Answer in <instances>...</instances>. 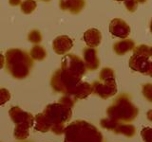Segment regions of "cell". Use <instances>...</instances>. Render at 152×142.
<instances>
[{
	"label": "cell",
	"instance_id": "1",
	"mask_svg": "<svg viewBox=\"0 0 152 142\" xmlns=\"http://www.w3.org/2000/svg\"><path fill=\"white\" fill-rule=\"evenodd\" d=\"M32 66V60L25 51L13 49L6 53V67L12 76L16 78H24L30 73Z\"/></svg>",
	"mask_w": 152,
	"mask_h": 142
},
{
	"label": "cell",
	"instance_id": "2",
	"mask_svg": "<svg viewBox=\"0 0 152 142\" xmlns=\"http://www.w3.org/2000/svg\"><path fill=\"white\" fill-rule=\"evenodd\" d=\"M150 46L141 45L134 49V52L129 59V66L135 71L147 74L150 65Z\"/></svg>",
	"mask_w": 152,
	"mask_h": 142
},
{
	"label": "cell",
	"instance_id": "3",
	"mask_svg": "<svg viewBox=\"0 0 152 142\" xmlns=\"http://www.w3.org/2000/svg\"><path fill=\"white\" fill-rule=\"evenodd\" d=\"M85 63L75 55H66L62 59V70L77 78H81L85 73Z\"/></svg>",
	"mask_w": 152,
	"mask_h": 142
},
{
	"label": "cell",
	"instance_id": "4",
	"mask_svg": "<svg viewBox=\"0 0 152 142\" xmlns=\"http://www.w3.org/2000/svg\"><path fill=\"white\" fill-rule=\"evenodd\" d=\"M109 31L113 35L118 38L125 39L130 33V28L122 19L115 18L110 22L109 25Z\"/></svg>",
	"mask_w": 152,
	"mask_h": 142
},
{
	"label": "cell",
	"instance_id": "5",
	"mask_svg": "<svg viewBox=\"0 0 152 142\" xmlns=\"http://www.w3.org/2000/svg\"><path fill=\"white\" fill-rule=\"evenodd\" d=\"M73 46V41L69 36H59L54 39L52 43V46L55 51V53L59 55L66 54V52L71 49Z\"/></svg>",
	"mask_w": 152,
	"mask_h": 142
},
{
	"label": "cell",
	"instance_id": "6",
	"mask_svg": "<svg viewBox=\"0 0 152 142\" xmlns=\"http://www.w3.org/2000/svg\"><path fill=\"white\" fill-rule=\"evenodd\" d=\"M102 40V35L96 28H90V30H87L84 33V41L88 47L94 49L100 45Z\"/></svg>",
	"mask_w": 152,
	"mask_h": 142
},
{
	"label": "cell",
	"instance_id": "7",
	"mask_svg": "<svg viewBox=\"0 0 152 142\" xmlns=\"http://www.w3.org/2000/svg\"><path fill=\"white\" fill-rule=\"evenodd\" d=\"M85 7L84 0H60V8L71 13H78Z\"/></svg>",
	"mask_w": 152,
	"mask_h": 142
},
{
	"label": "cell",
	"instance_id": "8",
	"mask_svg": "<svg viewBox=\"0 0 152 142\" xmlns=\"http://www.w3.org/2000/svg\"><path fill=\"white\" fill-rule=\"evenodd\" d=\"M84 60L85 65L90 70L96 69L99 66V59L97 57V51L94 49H86L84 50Z\"/></svg>",
	"mask_w": 152,
	"mask_h": 142
},
{
	"label": "cell",
	"instance_id": "9",
	"mask_svg": "<svg viewBox=\"0 0 152 142\" xmlns=\"http://www.w3.org/2000/svg\"><path fill=\"white\" fill-rule=\"evenodd\" d=\"M134 47H135V43L129 39H125V40L119 41V42L115 43L113 46L114 51H115L118 55L126 54V52L132 50Z\"/></svg>",
	"mask_w": 152,
	"mask_h": 142
},
{
	"label": "cell",
	"instance_id": "10",
	"mask_svg": "<svg viewBox=\"0 0 152 142\" xmlns=\"http://www.w3.org/2000/svg\"><path fill=\"white\" fill-rule=\"evenodd\" d=\"M46 55H47V52L45 49L39 46H33L30 52V56H31V58L37 61H41L43 59H45Z\"/></svg>",
	"mask_w": 152,
	"mask_h": 142
},
{
	"label": "cell",
	"instance_id": "11",
	"mask_svg": "<svg viewBox=\"0 0 152 142\" xmlns=\"http://www.w3.org/2000/svg\"><path fill=\"white\" fill-rule=\"evenodd\" d=\"M36 6L37 5H36V2L34 1V0H25L23 3L20 4L22 12L26 14L31 13L36 9Z\"/></svg>",
	"mask_w": 152,
	"mask_h": 142
},
{
	"label": "cell",
	"instance_id": "12",
	"mask_svg": "<svg viewBox=\"0 0 152 142\" xmlns=\"http://www.w3.org/2000/svg\"><path fill=\"white\" fill-rule=\"evenodd\" d=\"M28 40L32 43H39L42 40V35L38 30H32L28 35Z\"/></svg>",
	"mask_w": 152,
	"mask_h": 142
},
{
	"label": "cell",
	"instance_id": "13",
	"mask_svg": "<svg viewBox=\"0 0 152 142\" xmlns=\"http://www.w3.org/2000/svg\"><path fill=\"white\" fill-rule=\"evenodd\" d=\"M10 93L7 89H0V105L6 103L10 99Z\"/></svg>",
	"mask_w": 152,
	"mask_h": 142
},
{
	"label": "cell",
	"instance_id": "14",
	"mask_svg": "<svg viewBox=\"0 0 152 142\" xmlns=\"http://www.w3.org/2000/svg\"><path fill=\"white\" fill-rule=\"evenodd\" d=\"M125 6L129 12H134L137 9L138 3L136 2V0H126L125 1Z\"/></svg>",
	"mask_w": 152,
	"mask_h": 142
},
{
	"label": "cell",
	"instance_id": "15",
	"mask_svg": "<svg viewBox=\"0 0 152 142\" xmlns=\"http://www.w3.org/2000/svg\"><path fill=\"white\" fill-rule=\"evenodd\" d=\"M142 137L147 141V142H150L151 138H152V129H148V128H146V129L142 130Z\"/></svg>",
	"mask_w": 152,
	"mask_h": 142
},
{
	"label": "cell",
	"instance_id": "16",
	"mask_svg": "<svg viewBox=\"0 0 152 142\" xmlns=\"http://www.w3.org/2000/svg\"><path fill=\"white\" fill-rule=\"evenodd\" d=\"M10 4L12 6H18L21 4V0H10Z\"/></svg>",
	"mask_w": 152,
	"mask_h": 142
},
{
	"label": "cell",
	"instance_id": "17",
	"mask_svg": "<svg viewBox=\"0 0 152 142\" xmlns=\"http://www.w3.org/2000/svg\"><path fill=\"white\" fill-rule=\"evenodd\" d=\"M4 64H5V57L2 54H0V69L3 68Z\"/></svg>",
	"mask_w": 152,
	"mask_h": 142
},
{
	"label": "cell",
	"instance_id": "18",
	"mask_svg": "<svg viewBox=\"0 0 152 142\" xmlns=\"http://www.w3.org/2000/svg\"><path fill=\"white\" fill-rule=\"evenodd\" d=\"M147 74L149 76L152 77V62H150V65H149V68H148V71H147Z\"/></svg>",
	"mask_w": 152,
	"mask_h": 142
},
{
	"label": "cell",
	"instance_id": "19",
	"mask_svg": "<svg viewBox=\"0 0 152 142\" xmlns=\"http://www.w3.org/2000/svg\"><path fill=\"white\" fill-rule=\"evenodd\" d=\"M146 1V0H136L137 3H145Z\"/></svg>",
	"mask_w": 152,
	"mask_h": 142
},
{
	"label": "cell",
	"instance_id": "20",
	"mask_svg": "<svg viewBox=\"0 0 152 142\" xmlns=\"http://www.w3.org/2000/svg\"><path fill=\"white\" fill-rule=\"evenodd\" d=\"M150 31L152 32V19H151V22H150Z\"/></svg>",
	"mask_w": 152,
	"mask_h": 142
},
{
	"label": "cell",
	"instance_id": "21",
	"mask_svg": "<svg viewBox=\"0 0 152 142\" xmlns=\"http://www.w3.org/2000/svg\"><path fill=\"white\" fill-rule=\"evenodd\" d=\"M150 57H152V46H150Z\"/></svg>",
	"mask_w": 152,
	"mask_h": 142
},
{
	"label": "cell",
	"instance_id": "22",
	"mask_svg": "<svg viewBox=\"0 0 152 142\" xmlns=\"http://www.w3.org/2000/svg\"><path fill=\"white\" fill-rule=\"evenodd\" d=\"M116 1H126V0H116Z\"/></svg>",
	"mask_w": 152,
	"mask_h": 142
},
{
	"label": "cell",
	"instance_id": "23",
	"mask_svg": "<svg viewBox=\"0 0 152 142\" xmlns=\"http://www.w3.org/2000/svg\"><path fill=\"white\" fill-rule=\"evenodd\" d=\"M43 1H50V0H43Z\"/></svg>",
	"mask_w": 152,
	"mask_h": 142
}]
</instances>
